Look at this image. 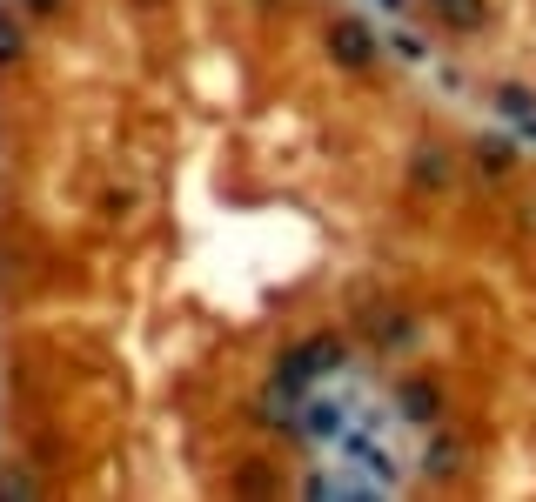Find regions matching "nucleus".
I'll list each match as a JSON object with an SVG mask.
<instances>
[{"instance_id":"obj_5","label":"nucleus","mask_w":536,"mask_h":502,"mask_svg":"<svg viewBox=\"0 0 536 502\" xmlns=\"http://www.w3.org/2000/svg\"><path fill=\"white\" fill-rule=\"evenodd\" d=\"M27 7H34V14H47V7H54V0H27Z\"/></svg>"},{"instance_id":"obj_4","label":"nucleus","mask_w":536,"mask_h":502,"mask_svg":"<svg viewBox=\"0 0 536 502\" xmlns=\"http://www.w3.org/2000/svg\"><path fill=\"white\" fill-rule=\"evenodd\" d=\"M14 47H21V34H14V27L0 21V61H7V54H14Z\"/></svg>"},{"instance_id":"obj_2","label":"nucleus","mask_w":536,"mask_h":502,"mask_svg":"<svg viewBox=\"0 0 536 502\" xmlns=\"http://www.w3.org/2000/svg\"><path fill=\"white\" fill-rule=\"evenodd\" d=\"M402 402H409V422H436V389H423V382H409V389H402Z\"/></svg>"},{"instance_id":"obj_3","label":"nucleus","mask_w":536,"mask_h":502,"mask_svg":"<svg viewBox=\"0 0 536 502\" xmlns=\"http://www.w3.org/2000/svg\"><path fill=\"white\" fill-rule=\"evenodd\" d=\"M429 469H456V442H449V436L429 442Z\"/></svg>"},{"instance_id":"obj_1","label":"nucleus","mask_w":536,"mask_h":502,"mask_svg":"<svg viewBox=\"0 0 536 502\" xmlns=\"http://www.w3.org/2000/svg\"><path fill=\"white\" fill-rule=\"evenodd\" d=\"M335 61H349V67L376 61V41H369L362 27H335Z\"/></svg>"}]
</instances>
